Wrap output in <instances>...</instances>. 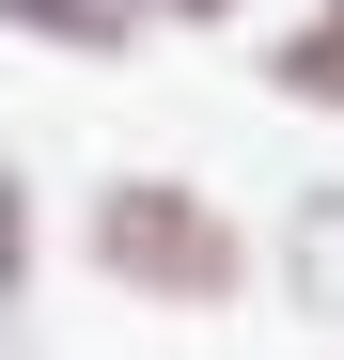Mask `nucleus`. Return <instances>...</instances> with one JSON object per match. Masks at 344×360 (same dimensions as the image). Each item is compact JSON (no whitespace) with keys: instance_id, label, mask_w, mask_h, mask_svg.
Instances as JSON below:
<instances>
[{"instance_id":"nucleus-3","label":"nucleus","mask_w":344,"mask_h":360,"mask_svg":"<svg viewBox=\"0 0 344 360\" xmlns=\"http://www.w3.org/2000/svg\"><path fill=\"white\" fill-rule=\"evenodd\" d=\"M16 32H47V47H126V0H16Z\"/></svg>"},{"instance_id":"nucleus-6","label":"nucleus","mask_w":344,"mask_h":360,"mask_svg":"<svg viewBox=\"0 0 344 360\" xmlns=\"http://www.w3.org/2000/svg\"><path fill=\"white\" fill-rule=\"evenodd\" d=\"M172 16H219V0H172Z\"/></svg>"},{"instance_id":"nucleus-5","label":"nucleus","mask_w":344,"mask_h":360,"mask_svg":"<svg viewBox=\"0 0 344 360\" xmlns=\"http://www.w3.org/2000/svg\"><path fill=\"white\" fill-rule=\"evenodd\" d=\"M16 282H32V188L0 172V297H16Z\"/></svg>"},{"instance_id":"nucleus-4","label":"nucleus","mask_w":344,"mask_h":360,"mask_svg":"<svg viewBox=\"0 0 344 360\" xmlns=\"http://www.w3.org/2000/svg\"><path fill=\"white\" fill-rule=\"evenodd\" d=\"M282 94H313V110H344V16H329V32H298V47H282Z\"/></svg>"},{"instance_id":"nucleus-2","label":"nucleus","mask_w":344,"mask_h":360,"mask_svg":"<svg viewBox=\"0 0 344 360\" xmlns=\"http://www.w3.org/2000/svg\"><path fill=\"white\" fill-rule=\"evenodd\" d=\"M282 282H298V314L344 329V188H313L298 219H282Z\"/></svg>"},{"instance_id":"nucleus-1","label":"nucleus","mask_w":344,"mask_h":360,"mask_svg":"<svg viewBox=\"0 0 344 360\" xmlns=\"http://www.w3.org/2000/svg\"><path fill=\"white\" fill-rule=\"evenodd\" d=\"M94 266L126 297H172V314H204V297H235V235H219L204 188H157V172H126V188L94 204Z\"/></svg>"}]
</instances>
